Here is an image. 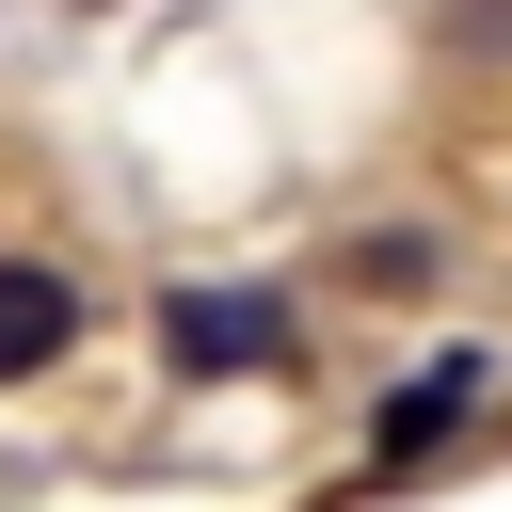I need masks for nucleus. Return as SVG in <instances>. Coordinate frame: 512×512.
Wrapping results in <instances>:
<instances>
[{
  "instance_id": "obj_1",
  "label": "nucleus",
  "mask_w": 512,
  "mask_h": 512,
  "mask_svg": "<svg viewBox=\"0 0 512 512\" xmlns=\"http://www.w3.org/2000/svg\"><path fill=\"white\" fill-rule=\"evenodd\" d=\"M288 352H304V320L272 288H176L160 304V368L176 384H240V368H288Z\"/></svg>"
},
{
  "instance_id": "obj_3",
  "label": "nucleus",
  "mask_w": 512,
  "mask_h": 512,
  "mask_svg": "<svg viewBox=\"0 0 512 512\" xmlns=\"http://www.w3.org/2000/svg\"><path fill=\"white\" fill-rule=\"evenodd\" d=\"M80 352V288L48 272V256H0V384H32V368H64Z\"/></svg>"
},
{
  "instance_id": "obj_2",
  "label": "nucleus",
  "mask_w": 512,
  "mask_h": 512,
  "mask_svg": "<svg viewBox=\"0 0 512 512\" xmlns=\"http://www.w3.org/2000/svg\"><path fill=\"white\" fill-rule=\"evenodd\" d=\"M480 384H496L480 352H432V368H416V384H400V400L368 416V464H432V448H448V432L480 416Z\"/></svg>"
},
{
  "instance_id": "obj_4",
  "label": "nucleus",
  "mask_w": 512,
  "mask_h": 512,
  "mask_svg": "<svg viewBox=\"0 0 512 512\" xmlns=\"http://www.w3.org/2000/svg\"><path fill=\"white\" fill-rule=\"evenodd\" d=\"M352 288H432V240H416V224H368V240H352Z\"/></svg>"
}]
</instances>
